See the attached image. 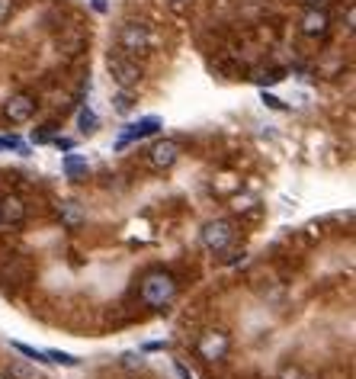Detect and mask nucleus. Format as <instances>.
<instances>
[{
	"instance_id": "f257e3e1",
	"label": "nucleus",
	"mask_w": 356,
	"mask_h": 379,
	"mask_svg": "<svg viewBox=\"0 0 356 379\" xmlns=\"http://www.w3.org/2000/svg\"><path fill=\"white\" fill-rule=\"evenodd\" d=\"M177 299V280L164 270H151V274L141 280V302L151 305V309H167L170 302Z\"/></svg>"
},
{
	"instance_id": "f03ea898",
	"label": "nucleus",
	"mask_w": 356,
	"mask_h": 379,
	"mask_svg": "<svg viewBox=\"0 0 356 379\" xmlns=\"http://www.w3.org/2000/svg\"><path fill=\"white\" fill-rule=\"evenodd\" d=\"M119 49L122 55L129 58H141L154 49V35L145 23H126V26L119 29Z\"/></svg>"
},
{
	"instance_id": "7ed1b4c3",
	"label": "nucleus",
	"mask_w": 356,
	"mask_h": 379,
	"mask_svg": "<svg viewBox=\"0 0 356 379\" xmlns=\"http://www.w3.org/2000/svg\"><path fill=\"white\" fill-rule=\"evenodd\" d=\"M231 241H235V222H231V218H212V222H206V228H203L206 251L222 254L231 247Z\"/></svg>"
},
{
	"instance_id": "20e7f679",
	"label": "nucleus",
	"mask_w": 356,
	"mask_h": 379,
	"mask_svg": "<svg viewBox=\"0 0 356 379\" xmlns=\"http://www.w3.org/2000/svg\"><path fill=\"white\" fill-rule=\"evenodd\" d=\"M106 68H109V74H112V81H116L122 91H132V87H138V81H141V64L135 62V58H129V55H109L106 58Z\"/></svg>"
},
{
	"instance_id": "39448f33",
	"label": "nucleus",
	"mask_w": 356,
	"mask_h": 379,
	"mask_svg": "<svg viewBox=\"0 0 356 379\" xmlns=\"http://www.w3.org/2000/svg\"><path fill=\"white\" fill-rule=\"evenodd\" d=\"M228 347H231L228 334H225V331H215V328L203 331V334H199V341H196V354H199L203 360H209V363L228 357Z\"/></svg>"
},
{
	"instance_id": "423d86ee",
	"label": "nucleus",
	"mask_w": 356,
	"mask_h": 379,
	"mask_svg": "<svg viewBox=\"0 0 356 379\" xmlns=\"http://www.w3.org/2000/svg\"><path fill=\"white\" fill-rule=\"evenodd\" d=\"M183 155V145L174 139H161V141H154V148L148 151V161H151V168L158 170H170L177 161H180Z\"/></svg>"
},
{
	"instance_id": "0eeeda50",
	"label": "nucleus",
	"mask_w": 356,
	"mask_h": 379,
	"mask_svg": "<svg viewBox=\"0 0 356 379\" xmlns=\"http://www.w3.org/2000/svg\"><path fill=\"white\" fill-rule=\"evenodd\" d=\"M158 129H161V119H158V116H145V119H138V122H129V126L119 132V139H116V151L129 148L132 141L148 139V135H154Z\"/></svg>"
},
{
	"instance_id": "6e6552de",
	"label": "nucleus",
	"mask_w": 356,
	"mask_h": 379,
	"mask_svg": "<svg viewBox=\"0 0 356 379\" xmlns=\"http://www.w3.org/2000/svg\"><path fill=\"white\" fill-rule=\"evenodd\" d=\"M32 112H35V100L29 97V93H13V97L4 103V116H7L10 122H26Z\"/></svg>"
},
{
	"instance_id": "1a4fd4ad",
	"label": "nucleus",
	"mask_w": 356,
	"mask_h": 379,
	"mask_svg": "<svg viewBox=\"0 0 356 379\" xmlns=\"http://www.w3.org/2000/svg\"><path fill=\"white\" fill-rule=\"evenodd\" d=\"M328 29H331V20L321 7H308L305 13H302V33L305 35L318 39V35H328Z\"/></svg>"
},
{
	"instance_id": "9d476101",
	"label": "nucleus",
	"mask_w": 356,
	"mask_h": 379,
	"mask_svg": "<svg viewBox=\"0 0 356 379\" xmlns=\"http://www.w3.org/2000/svg\"><path fill=\"white\" fill-rule=\"evenodd\" d=\"M26 216H29V209H26V203H23L20 197H4L0 199V222H7V225H23L26 222Z\"/></svg>"
},
{
	"instance_id": "9b49d317",
	"label": "nucleus",
	"mask_w": 356,
	"mask_h": 379,
	"mask_svg": "<svg viewBox=\"0 0 356 379\" xmlns=\"http://www.w3.org/2000/svg\"><path fill=\"white\" fill-rule=\"evenodd\" d=\"M58 218H61L64 228H81V225H84V209H81V203H74V199H64V203L58 206Z\"/></svg>"
},
{
	"instance_id": "f8f14e48",
	"label": "nucleus",
	"mask_w": 356,
	"mask_h": 379,
	"mask_svg": "<svg viewBox=\"0 0 356 379\" xmlns=\"http://www.w3.org/2000/svg\"><path fill=\"white\" fill-rule=\"evenodd\" d=\"M64 174L71 180H81L87 174V158L84 155H64Z\"/></svg>"
},
{
	"instance_id": "ddd939ff",
	"label": "nucleus",
	"mask_w": 356,
	"mask_h": 379,
	"mask_svg": "<svg viewBox=\"0 0 356 379\" xmlns=\"http://www.w3.org/2000/svg\"><path fill=\"white\" fill-rule=\"evenodd\" d=\"M4 379H32V366L26 360H10V366L4 370Z\"/></svg>"
},
{
	"instance_id": "4468645a",
	"label": "nucleus",
	"mask_w": 356,
	"mask_h": 379,
	"mask_svg": "<svg viewBox=\"0 0 356 379\" xmlns=\"http://www.w3.org/2000/svg\"><path fill=\"white\" fill-rule=\"evenodd\" d=\"M77 122H81V132H97V112L90 110V106H84V110H81V116H77Z\"/></svg>"
},
{
	"instance_id": "2eb2a0df",
	"label": "nucleus",
	"mask_w": 356,
	"mask_h": 379,
	"mask_svg": "<svg viewBox=\"0 0 356 379\" xmlns=\"http://www.w3.org/2000/svg\"><path fill=\"white\" fill-rule=\"evenodd\" d=\"M16 354H23V357H29V360H35V363H49V357H45V351H35V347H29V344H23V341H16Z\"/></svg>"
},
{
	"instance_id": "dca6fc26",
	"label": "nucleus",
	"mask_w": 356,
	"mask_h": 379,
	"mask_svg": "<svg viewBox=\"0 0 356 379\" xmlns=\"http://www.w3.org/2000/svg\"><path fill=\"white\" fill-rule=\"evenodd\" d=\"M45 357H49V363H61V366H77L81 363L74 354H64V351H45Z\"/></svg>"
},
{
	"instance_id": "f3484780",
	"label": "nucleus",
	"mask_w": 356,
	"mask_h": 379,
	"mask_svg": "<svg viewBox=\"0 0 356 379\" xmlns=\"http://www.w3.org/2000/svg\"><path fill=\"white\" fill-rule=\"evenodd\" d=\"M119 363L126 366V370H145V357H141V354H122Z\"/></svg>"
},
{
	"instance_id": "a211bd4d",
	"label": "nucleus",
	"mask_w": 356,
	"mask_h": 379,
	"mask_svg": "<svg viewBox=\"0 0 356 379\" xmlns=\"http://www.w3.org/2000/svg\"><path fill=\"white\" fill-rule=\"evenodd\" d=\"M257 84H280L283 81V71H257Z\"/></svg>"
},
{
	"instance_id": "6ab92c4d",
	"label": "nucleus",
	"mask_w": 356,
	"mask_h": 379,
	"mask_svg": "<svg viewBox=\"0 0 356 379\" xmlns=\"http://www.w3.org/2000/svg\"><path fill=\"white\" fill-rule=\"evenodd\" d=\"M112 103H116V112H132V93H129V91H122V93H119V97L116 100H112Z\"/></svg>"
},
{
	"instance_id": "aec40b11",
	"label": "nucleus",
	"mask_w": 356,
	"mask_h": 379,
	"mask_svg": "<svg viewBox=\"0 0 356 379\" xmlns=\"http://www.w3.org/2000/svg\"><path fill=\"white\" fill-rule=\"evenodd\" d=\"M276 379H312V376H308L305 370H299V366H286V370H283Z\"/></svg>"
},
{
	"instance_id": "412c9836",
	"label": "nucleus",
	"mask_w": 356,
	"mask_h": 379,
	"mask_svg": "<svg viewBox=\"0 0 356 379\" xmlns=\"http://www.w3.org/2000/svg\"><path fill=\"white\" fill-rule=\"evenodd\" d=\"M4 148H13V151H26V145H23L20 139H13V135H10V139H0V151H4Z\"/></svg>"
},
{
	"instance_id": "4be33fe9",
	"label": "nucleus",
	"mask_w": 356,
	"mask_h": 379,
	"mask_svg": "<svg viewBox=\"0 0 356 379\" xmlns=\"http://www.w3.org/2000/svg\"><path fill=\"white\" fill-rule=\"evenodd\" d=\"M10 10H13V0H0V23L10 16Z\"/></svg>"
},
{
	"instance_id": "5701e85b",
	"label": "nucleus",
	"mask_w": 356,
	"mask_h": 379,
	"mask_svg": "<svg viewBox=\"0 0 356 379\" xmlns=\"http://www.w3.org/2000/svg\"><path fill=\"white\" fill-rule=\"evenodd\" d=\"M263 103H266V106H270V110H283V100L270 97V93H263Z\"/></svg>"
},
{
	"instance_id": "b1692460",
	"label": "nucleus",
	"mask_w": 356,
	"mask_h": 379,
	"mask_svg": "<svg viewBox=\"0 0 356 379\" xmlns=\"http://www.w3.org/2000/svg\"><path fill=\"white\" fill-rule=\"evenodd\" d=\"M302 4H305V7H324L328 0H302Z\"/></svg>"
},
{
	"instance_id": "393cba45",
	"label": "nucleus",
	"mask_w": 356,
	"mask_h": 379,
	"mask_svg": "<svg viewBox=\"0 0 356 379\" xmlns=\"http://www.w3.org/2000/svg\"><path fill=\"white\" fill-rule=\"evenodd\" d=\"M93 10H97V13H106V0H93Z\"/></svg>"
},
{
	"instance_id": "a878e982",
	"label": "nucleus",
	"mask_w": 356,
	"mask_h": 379,
	"mask_svg": "<svg viewBox=\"0 0 356 379\" xmlns=\"http://www.w3.org/2000/svg\"><path fill=\"white\" fill-rule=\"evenodd\" d=\"M177 373H180V379H193V376H189V370H186L183 363H177Z\"/></svg>"
},
{
	"instance_id": "bb28decb",
	"label": "nucleus",
	"mask_w": 356,
	"mask_h": 379,
	"mask_svg": "<svg viewBox=\"0 0 356 379\" xmlns=\"http://www.w3.org/2000/svg\"><path fill=\"white\" fill-rule=\"evenodd\" d=\"M58 148H64V151H71V148H74V141H68V139H58Z\"/></svg>"
},
{
	"instance_id": "cd10ccee",
	"label": "nucleus",
	"mask_w": 356,
	"mask_h": 379,
	"mask_svg": "<svg viewBox=\"0 0 356 379\" xmlns=\"http://www.w3.org/2000/svg\"><path fill=\"white\" fill-rule=\"evenodd\" d=\"M170 4H177V7H180V4H186V0H170Z\"/></svg>"
}]
</instances>
